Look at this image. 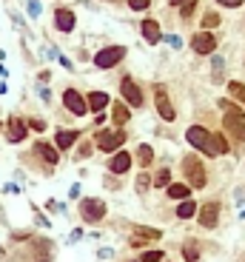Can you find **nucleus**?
Wrapping results in <instances>:
<instances>
[{"label": "nucleus", "instance_id": "f03ea898", "mask_svg": "<svg viewBox=\"0 0 245 262\" xmlns=\"http://www.w3.org/2000/svg\"><path fill=\"white\" fill-rule=\"evenodd\" d=\"M188 143H191L194 149H200V151H205V154H211V134L205 128H200V125H191L188 128Z\"/></svg>", "mask_w": 245, "mask_h": 262}, {"label": "nucleus", "instance_id": "0eeeda50", "mask_svg": "<svg viewBox=\"0 0 245 262\" xmlns=\"http://www.w3.org/2000/svg\"><path fill=\"white\" fill-rule=\"evenodd\" d=\"M63 103H66V108H69L71 114H77V117H83V114L88 111V105H86V100L74 91V88H69L66 94H63Z\"/></svg>", "mask_w": 245, "mask_h": 262}, {"label": "nucleus", "instance_id": "1a4fd4ad", "mask_svg": "<svg viewBox=\"0 0 245 262\" xmlns=\"http://www.w3.org/2000/svg\"><path fill=\"white\" fill-rule=\"evenodd\" d=\"M214 49H217V40H214V35H208V32H200V35L194 37V52L211 54Z\"/></svg>", "mask_w": 245, "mask_h": 262}, {"label": "nucleus", "instance_id": "bb28decb", "mask_svg": "<svg viewBox=\"0 0 245 262\" xmlns=\"http://www.w3.org/2000/svg\"><path fill=\"white\" fill-rule=\"evenodd\" d=\"M217 23H219V15H214V12H208V15L202 18V26H205V29H214Z\"/></svg>", "mask_w": 245, "mask_h": 262}, {"label": "nucleus", "instance_id": "393cba45", "mask_svg": "<svg viewBox=\"0 0 245 262\" xmlns=\"http://www.w3.org/2000/svg\"><path fill=\"white\" fill-rule=\"evenodd\" d=\"M185 259H188V262L200 259V251H197V245H194V242H185Z\"/></svg>", "mask_w": 245, "mask_h": 262}, {"label": "nucleus", "instance_id": "f704fd0d", "mask_svg": "<svg viewBox=\"0 0 245 262\" xmlns=\"http://www.w3.org/2000/svg\"><path fill=\"white\" fill-rule=\"evenodd\" d=\"M29 125H32V128H35V131H43V128H46V122H40V120H32V122H29Z\"/></svg>", "mask_w": 245, "mask_h": 262}, {"label": "nucleus", "instance_id": "f257e3e1", "mask_svg": "<svg viewBox=\"0 0 245 262\" xmlns=\"http://www.w3.org/2000/svg\"><path fill=\"white\" fill-rule=\"evenodd\" d=\"M222 111H225V128H231L234 137L245 140V114L231 103H222Z\"/></svg>", "mask_w": 245, "mask_h": 262}, {"label": "nucleus", "instance_id": "f3484780", "mask_svg": "<svg viewBox=\"0 0 245 262\" xmlns=\"http://www.w3.org/2000/svg\"><path fill=\"white\" fill-rule=\"evenodd\" d=\"M222 151H228V143L222 134H211V157L214 154H222Z\"/></svg>", "mask_w": 245, "mask_h": 262}, {"label": "nucleus", "instance_id": "a211bd4d", "mask_svg": "<svg viewBox=\"0 0 245 262\" xmlns=\"http://www.w3.org/2000/svg\"><path fill=\"white\" fill-rule=\"evenodd\" d=\"M74 140H77V131H60V134H57V149L66 151Z\"/></svg>", "mask_w": 245, "mask_h": 262}, {"label": "nucleus", "instance_id": "c85d7f7f", "mask_svg": "<svg viewBox=\"0 0 245 262\" xmlns=\"http://www.w3.org/2000/svg\"><path fill=\"white\" fill-rule=\"evenodd\" d=\"M163 259V251H146L143 253V262H160Z\"/></svg>", "mask_w": 245, "mask_h": 262}, {"label": "nucleus", "instance_id": "5701e85b", "mask_svg": "<svg viewBox=\"0 0 245 262\" xmlns=\"http://www.w3.org/2000/svg\"><path fill=\"white\" fill-rule=\"evenodd\" d=\"M137 239H160V231L157 228H134Z\"/></svg>", "mask_w": 245, "mask_h": 262}, {"label": "nucleus", "instance_id": "2f4dec72", "mask_svg": "<svg viewBox=\"0 0 245 262\" xmlns=\"http://www.w3.org/2000/svg\"><path fill=\"white\" fill-rule=\"evenodd\" d=\"M149 3H151V0H129V6H132V9H146Z\"/></svg>", "mask_w": 245, "mask_h": 262}, {"label": "nucleus", "instance_id": "6e6552de", "mask_svg": "<svg viewBox=\"0 0 245 262\" xmlns=\"http://www.w3.org/2000/svg\"><path fill=\"white\" fill-rule=\"evenodd\" d=\"M120 88H122V97H126V100H129L132 105H143V91L137 88V83H134L132 77H126V80H122Z\"/></svg>", "mask_w": 245, "mask_h": 262}, {"label": "nucleus", "instance_id": "ddd939ff", "mask_svg": "<svg viewBox=\"0 0 245 262\" xmlns=\"http://www.w3.org/2000/svg\"><path fill=\"white\" fill-rule=\"evenodd\" d=\"M157 108H160V114H163V120H174V108H171V103H168L166 88L163 86H157Z\"/></svg>", "mask_w": 245, "mask_h": 262}, {"label": "nucleus", "instance_id": "2eb2a0df", "mask_svg": "<svg viewBox=\"0 0 245 262\" xmlns=\"http://www.w3.org/2000/svg\"><path fill=\"white\" fill-rule=\"evenodd\" d=\"M86 105L88 108H94V111H103L105 105H108V94H103V91H91Z\"/></svg>", "mask_w": 245, "mask_h": 262}, {"label": "nucleus", "instance_id": "b1692460", "mask_svg": "<svg viewBox=\"0 0 245 262\" xmlns=\"http://www.w3.org/2000/svg\"><path fill=\"white\" fill-rule=\"evenodd\" d=\"M177 214H180V217H183V219H188V217H194V214H197V205H194L191 200H185L183 205L177 208Z\"/></svg>", "mask_w": 245, "mask_h": 262}, {"label": "nucleus", "instance_id": "473e14b6", "mask_svg": "<svg viewBox=\"0 0 245 262\" xmlns=\"http://www.w3.org/2000/svg\"><path fill=\"white\" fill-rule=\"evenodd\" d=\"M219 74H222V57H214V77L219 80Z\"/></svg>", "mask_w": 245, "mask_h": 262}, {"label": "nucleus", "instance_id": "c756f323", "mask_svg": "<svg viewBox=\"0 0 245 262\" xmlns=\"http://www.w3.org/2000/svg\"><path fill=\"white\" fill-rule=\"evenodd\" d=\"M149 183H151L149 174H140V177H137V188H140V191H146V188H149Z\"/></svg>", "mask_w": 245, "mask_h": 262}, {"label": "nucleus", "instance_id": "72a5a7b5", "mask_svg": "<svg viewBox=\"0 0 245 262\" xmlns=\"http://www.w3.org/2000/svg\"><path fill=\"white\" fill-rule=\"evenodd\" d=\"M217 3L228 6V9H236V6H242V0H217Z\"/></svg>", "mask_w": 245, "mask_h": 262}, {"label": "nucleus", "instance_id": "4be33fe9", "mask_svg": "<svg viewBox=\"0 0 245 262\" xmlns=\"http://www.w3.org/2000/svg\"><path fill=\"white\" fill-rule=\"evenodd\" d=\"M111 111H114V122H117V125H126V122H129V108H126V105H114Z\"/></svg>", "mask_w": 245, "mask_h": 262}, {"label": "nucleus", "instance_id": "4468645a", "mask_svg": "<svg viewBox=\"0 0 245 262\" xmlns=\"http://www.w3.org/2000/svg\"><path fill=\"white\" fill-rule=\"evenodd\" d=\"M54 23H57V29H60V32H71V29H74V15H71L69 9H57Z\"/></svg>", "mask_w": 245, "mask_h": 262}, {"label": "nucleus", "instance_id": "c9c22d12", "mask_svg": "<svg viewBox=\"0 0 245 262\" xmlns=\"http://www.w3.org/2000/svg\"><path fill=\"white\" fill-rule=\"evenodd\" d=\"M171 3H183V0H171Z\"/></svg>", "mask_w": 245, "mask_h": 262}, {"label": "nucleus", "instance_id": "7ed1b4c3", "mask_svg": "<svg viewBox=\"0 0 245 262\" xmlns=\"http://www.w3.org/2000/svg\"><path fill=\"white\" fill-rule=\"evenodd\" d=\"M80 211H83V219H88V222H100V219L105 217V202L83 200V202H80Z\"/></svg>", "mask_w": 245, "mask_h": 262}, {"label": "nucleus", "instance_id": "6ab92c4d", "mask_svg": "<svg viewBox=\"0 0 245 262\" xmlns=\"http://www.w3.org/2000/svg\"><path fill=\"white\" fill-rule=\"evenodd\" d=\"M188 185H183V183H174V185H168V197H174V200H185L188 197Z\"/></svg>", "mask_w": 245, "mask_h": 262}, {"label": "nucleus", "instance_id": "9d476101", "mask_svg": "<svg viewBox=\"0 0 245 262\" xmlns=\"http://www.w3.org/2000/svg\"><path fill=\"white\" fill-rule=\"evenodd\" d=\"M217 219H219V205L217 202H208V205H202L200 208V222L205 228H214L217 225Z\"/></svg>", "mask_w": 245, "mask_h": 262}, {"label": "nucleus", "instance_id": "412c9836", "mask_svg": "<svg viewBox=\"0 0 245 262\" xmlns=\"http://www.w3.org/2000/svg\"><path fill=\"white\" fill-rule=\"evenodd\" d=\"M137 160H140L143 166H151V160H154V151H151V146H140V149H137Z\"/></svg>", "mask_w": 245, "mask_h": 262}, {"label": "nucleus", "instance_id": "39448f33", "mask_svg": "<svg viewBox=\"0 0 245 262\" xmlns=\"http://www.w3.org/2000/svg\"><path fill=\"white\" fill-rule=\"evenodd\" d=\"M183 166H185V174H188V180H191L194 188H202V185H205V171H202L200 160H197V157H185Z\"/></svg>", "mask_w": 245, "mask_h": 262}, {"label": "nucleus", "instance_id": "9b49d317", "mask_svg": "<svg viewBox=\"0 0 245 262\" xmlns=\"http://www.w3.org/2000/svg\"><path fill=\"white\" fill-rule=\"evenodd\" d=\"M129 166H132V154H129V151H117L111 160V171L114 174H126Z\"/></svg>", "mask_w": 245, "mask_h": 262}, {"label": "nucleus", "instance_id": "423d86ee", "mask_svg": "<svg viewBox=\"0 0 245 262\" xmlns=\"http://www.w3.org/2000/svg\"><path fill=\"white\" fill-rule=\"evenodd\" d=\"M122 140H126V131H103V134L97 137V146L103 151H114L122 146Z\"/></svg>", "mask_w": 245, "mask_h": 262}, {"label": "nucleus", "instance_id": "aec40b11", "mask_svg": "<svg viewBox=\"0 0 245 262\" xmlns=\"http://www.w3.org/2000/svg\"><path fill=\"white\" fill-rule=\"evenodd\" d=\"M37 151H40V157H43L46 163H52V166L57 163V151H54L52 146H46V143H40V146H37Z\"/></svg>", "mask_w": 245, "mask_h": 262}, {"label": "nucleus", "instance_id": "cd10ccee", "mask_svg": "<svg viewBox=\"0 0 245 262\" xmlns=\"http://www.w3.org/2000/svg\"><path fill=\"white\" fill-rule=\"evenodd\" d=\"M168 180H171V174H168L166 168H163V171L157 174V180H154V185H157V188H163V185H168Z\"/></svg>", "mask_w": 245, "mask_h": 262}, {"label": "nucleus", "instance_id": "a878e982", "mask_svg": "<svg viewBox=\"0 0 245 262\" xmlns=\"http://www.w3.org/2000/svg\"><path fill=\"white\" fill-rule=\"evenodd\" d=\"M228 88H231V94H234L236 100H242L245 103V86H239V83H228Z\"/></svg>", "mask_w": 245, "mask_h": 262}, {"label": "nucleus", "instance_id": "20e7f679", "mask_svg": "<svg viewBox=\"0 0 245 262\" xmlns=\"http://www.w3.org/2000/svg\"><path fill=\"white\" fill-rule=\"evenodd\" d=\"M126 57V49H120V46H114V49H103V52L94 57V63L100 66V69H111V66H117V63Z\"/></svg>", "mask_w": 245, "mask_h": 262}, {"label": "nucleus", "instance_id": "7c9ffc66", "mask_svg": "<svg viewBox=\"0 0 245 262\" xmlns=\"http://www.w3.org/2000/svg\"><path fill=\"white\" fill-rule=\"evenodd\" d=\"M194 6H197V0H185V3H183V15H185V18L194 12Z\"/></svg>", "mask_w": 245, "mask_h": 262}, {"label": "nucleus", "instance_id": "f8f14e48", "mask_svg": "<svg viewBox=\"0 0 245 262\" xmlns=\"http://www.w3.org/2000/svg\"><path fill=\"white\" fill-rule=\"evenodd\" d=\"M6 137H9V143H20L23 137H26V122L18 120V117H12L9 120V134H6Z\"/></svg>", "mask_w": 245, "mask_h": 262}, {"label": "nucleus", "instance_id": "dca6fc26", "mask_svg": "<svg viewBox=\"0 0 245 262\" xmlns=\"http://www.w3.org/2000/svg\"><path fill=\"white\" fill-rule=\"evenodd\" d=\"M143 35H146L149 43H157L160 40V26L154 23V20H146V23H143Z\"/></svg>", "mask_w": 245, "mask_h": 262}]
</instances>
